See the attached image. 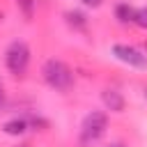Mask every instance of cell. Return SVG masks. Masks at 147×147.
Returning a JSON list of instances; mask_svg holds the SVG:
<instances>
[{"mask_svg":"<svg viewBox=\"0 0 147 147\" xmlns=\"http://www.w3.org/2000/svg\"><path fill=\"white\" fill-rule=\"evenodd\" d=\"M106 147H126V142H122V140H115V142H110V145H106Z\"/></svg>","mask_w":147,"mask_h":147,"instance_id":"cell-13","label":"cell"},{"mask_svg":"<svg viewBox=\"0 0 147 147\" xmlns=\"http://www.w3.org/2000/svg\"><path fill=\"white\" fill-rule=\"evenodd\" d=\"M101 101H103V106H106L108 110H113V113H122V110H124V96H122V92H117V90H103V92H101Z\"/></svg>","mask_w":147,"mask_h":147,"instance_id":"cell-5","label":"cell"},{"mask_svg":"<svg viewBox=\"0 0 147 147\" xmlns=\"http://www.w3.org/2000/svg\"><path fill=\"white\" fill-rule=\"evenodd\" d=\"M133 16H136V7H131L129 2H119L117 7H115V18L119 21V23H133Z\"/></svg>","mask_w":147,"mask_h":147,"instance_id":"cell-7","label":"cell"},{"mask_svg":"<svg viewBox=\"0 0 147 147\" xmlns=\"http://www.w3.org/2000/svg\"><path fill=\"white\" fill-rule=\"evenodd\" d=\"M41 76H44V80H46L53 90H60V92H64V90H69V87L74 85V74H71V69H69L62 60H55V57H51V60L44 62Z\"/></svg>","mask_w":147,"mask_h":147,"instance_id":"cell-1","label":"cell"},{"mask_svg":"<svg viewBox=\"0 0 147 147\" xmlns=\"http://www.w3.org/2000/svg\"><path fill=\"white\" fill-rule=\"evenodd\" d=\"M0 21H2V11H0Z\"/></svg>","mask_w":147,"mask_h":147,"instance_id":"cell-15","label":"cell"},{"mask_svg":"<svg viewBox=\"0 0 147 147\" xmlns=\"http://www.w3.org/2000/svg\"><path fill=\"white\" fill-rule=\"evenodd\" d=\"M28 64H30V46L25 41H21V39L11 41L7 46V51H5V67L9 69V74L23 76Z\"/></svg>","mask_w":147,"mask_h":147,"instance_id":"cell-3","label":"cell"},{"mask_svg":"<svg viewBox=\"0 0 147 147\" xmlns=\"http://www.w3.org/2000/svg\"><path fill=\"white\" fill-rule=\"evenodd\" d=\"M133 25H138V28L147 30V5L136 9V16H133Z\"/></svg>","mask_w":147,"mask_h":147,"instance_id":"cell-9","label":"cell"},{"mask_svg":"<svg viewBox=\"0 0 147 147\" xmlns=\"http://www.w3.org/2000/svg\"><path fill=\"white\" fill-rule=\"evenodd\" d=\"M28 129H30L28 117H14V119H7V122L2 124V131H5L7 136H23Z\"/></svg>","mask_w":147,"mask_h":147,"instance_id":"cell-6","label":"cell"},{"mask_svg":"<svg viewBox=\"0 0 147 147\" xmlns=\"http://www.w3.org/2000/svg\"><path fill=\"white\" fill-rule=\"evenodd\" d=\"M85 7H101L103 5V0H80Z\"/></svg>","mask_w":147,"mask_h":147,"instance_id":"cell-12","label":"cell"},{"mask_svg":"<svg viewBox=\"0 0 147 147\" xmlns=\"http://www.w3.org/2000/svg\"><path fill=\"white\" fill-rule=\"evenodd\" d=\"M113 55H115L119 62L129 64V67L147 69V55H145L140 48H136V46H129V44H115V46H113Z\"/></svg>","mask_w":147,"mask_h":147,"instance_id":"cell-4","label":"cell"},{"mask_svg":"<svg viewBox=\"0 0 147 147\" xmlns=\"http://www.w3.org/2000/svg\"><path fill=\"white\" fill-rule=\"evenodd\" d=\"M5 106H7V94H5V87H2V83H0V113L5 110Z\"/></svg>","mask_w":147,"mask_h":147,"instance_id":"cell-11","label":"cell"},{"mask_svg":"<svg viewBox=\"0 0 147 147\" xmlns=\"http://www.w3.org/2000/svg\"><path fill=\"white\" fill-rule=\"evenodd\" d=\"M145 99H147V87H145Z\"/></svg>","mask_w":147,"mask_h":147,"instance_id":"cell-14","label":"cell"},{"mask_svg":"<svg viewBox=\"0 0 147 147\" xmlns=\"http://www.w3.org/2000/svg\"><path fill=\"white\" fill-rule=\"evenodd\" d=\"M16 5H18V9L23 11V16L28 21L34 16V0H16Z\"/></svg>","mask_w":147,"mask_h":147,"instance_id":"cell-10","label":"cell"},{"mask_svg":"<svg viewBox=\"0 0 147 147\" xmlns=\"http://www.w3.org/2000/svg\"><path fill=\"white\" fill-rule=\"evenodd\" d=\"M108 129V115L103 110H92L85 115L83 124H80V145L87 147L92 142H96Z\"/></svg>","mask_w":147,"mask_h":147,"instance_id":"cell-2","label":"cell"},{"mask_svg":"<svg viewBox=\"0 0 147 147\" xmlns=\"http://www.w3.org/2000/svg\"><path fill=\"white\" fill-rule=\"evenodd\" d=\"M64 18H67V23H69L74 30H85V28H87V18H85V14H80V11H67Z\"/></svg>","mask_w":147,"mask_h":147,"instance_id":"cell-8","label":"cell"}]
</instances>
